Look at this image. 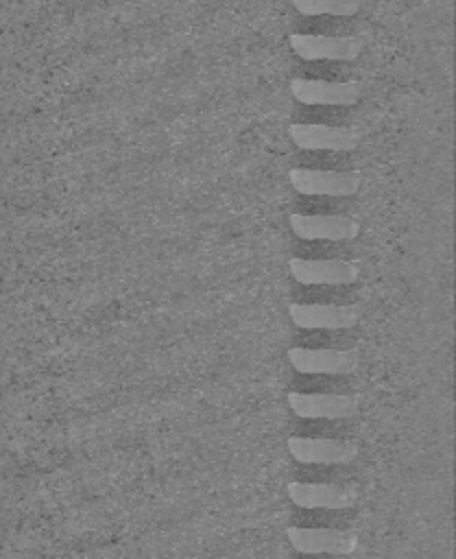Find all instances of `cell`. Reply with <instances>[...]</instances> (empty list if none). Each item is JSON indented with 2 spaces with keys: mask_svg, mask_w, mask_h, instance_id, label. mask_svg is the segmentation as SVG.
I'll list each match as a JSON object with an SVG mask.
<instances>
[{
  "mask_svg": "<svg viewBox=\"0 0 456 559\" xmlns=\"http://www.w3.org/2000/svg\"><path fill=\"white\" fill-rule=\"evenodd\" d=\"M292 188L310 197H349L360 190L362 175L358 170H323V168H290Z\"/></svg>",
  "mask_w": 456,
  "mask_h": 559,
  "instance_id": "1",
  "label": "cell"
},
{
  "mask_svg": "<svg viewBox=\"0 0 456 559\" xmlns=\"http://www.w3.org/2000/svg\"><path fill=\"white\" fill-rule=\"evenodd\" d=\"M288 41L295 55L305 61H353L362 52V39L353 35L292 33Z\"/></svg>",
  "mask_w": 456,
  "mask_h": 559,
  "instance_id": "2",
  "label": "cell"
},
{
  "mask_svg": "<svg viewBox=\"0 0 456 559\" xmlns=\"http://www.w3.org/2000/svg\"><path fill=\"white\" fill-rule=\"evenodd\" d=\"M286 535L292 548L305 555H351L358 548V535L347 528L290 526Z\"/></svg>",
  "mask_w": 456,
  "mask_h": 559,
  "instance_id": "3",
  "label": "cell"
},
{
  "mask_svg": "<svg viewBox=\"0 0 456 559\" xmlns=\"http://www.w3.org/2000/svg\"><path fill=\"white\" fill-rule=\"evenodd\" d=\"M288 452L308 465H347L358 456V445L349 439L332 437H288Z\"/></svg>",
  "mask_w": 456,
  "mask_h": 559,
  "instance_id": "4",
  "label": "cell"
},
{
  "mask_svg": "<svg viewBox=\"0 0 456 559\" xmlns=\"http://www.w3.org/2000/svg\"><path fill=\"white\" fill-rule=\"evenodd\" d=\"M292 96L303 105H332L347 107L360 100L362 83L356 79L349 81H325V79H292Z\"/></svg>",
  "mask_w": 456,
  "mask_h": 559,
  "instance_id": "5",
  "label": "cell"
},
{
  "mask_svg": "<svg viewBox=\"0 0 456 559\" xmlns=\"http://www.w3.org/2000/svg\"><path fill=\"white\" fill-rule=\"evenodd\" d=\"M288 360L299 373L347 376L358 367V352L325 347H290Z\"/></svg>",
  "mask_w": 456,
  "mask_h": 559,
  "instance_id": "6",
  "label": "cell"
},
{
  "mask_svg": "<svg viewBox=\"0 0 456 559\" xmlns=\"http://www.w3.org/2000/svg\"><path fill=\"white\" fill-rule=\"evenodd\" d=\"M290 411L301 419H349L358 411V397L343 393H288Z\"/></svg>",
  "mask_w": 456,
  "mask_h": 559,
  "instance_id": "7",
  "label": "cell"
},
{
  "mask_svg": "<svg viewBox=\"0 0 456 559\" xmlns=\"http://www.w3.org/2000/svg\"><path fill=\"white\" fill-rule=\"evenodd\" d=\"M288 498L301 509H351L358 502V489L336 483H288Z\"/></svg>",
  "mask_w": 456,
  "mask_h": 559,
  "instance_id": "8",
  "label": "cell"
},
{
  "mask_svg": "<svg viewBox=\"0 0 456 559\" xmlns=\"http://www.w3.org/2000/svg\"><path fill=\"white\" fill-rule=\"evenodd\" d=\"M288 223L303 240H351L360 234V223L343 214H290Z\"/></svg>",
  "mask_w": 456,
  "mask_h": 559,
  "instance_id": "9",
  "label": "cell"
},
{
  "mask_svg": "<svg viewBox=\"0 0 456 559\" xmlns=\"http://www.w3.org/2000/svg\"><path fill=\"white\" fill-rule=\"evenodd\" d=\"M288 314L297 328L305 330H345L360 319V310L345 304H290Z\"/></svg>",
  "mask_w": 456,
  "mask_h": 559,
  "instance_id": "10",
  "label": "cell"
},
{
  "mask_svg": "<svg viewBox=\"0 0 456 559\" xmlns=\"http://www.w3.org/2000/svg\"><path fill=\"white\" fill-rule=\"evenodd\" d=\"M290 273L301 284H353L360 277V266L349 260H310V258H290L288 260Z\"/></svg>",
  "mask_w": 456,
  "mask_h": 559,
  "instance_id": "11",
  "label": "cell"
},
{
  "mask_svg": "<svg viewBox=\"0 0 456 559\" xmlns=\"http://www.w3.org/2000/svg\"><path fill=\"white\" fill-rule=\"evenodd\" d=\"M288 135L303 151H351L360 142L356 129L332 124L297 122L288 127Z\"/></svg>",
  "mask_w": 456,
  "mask_h": 559,
  "instance_id": "12",
  "label": "cell"
},
{
  "mask_svg": "<svg viewBox=\"0 0 456 559\" xmlns=\"http://www.w3.org/2000/svg\"><path fill=\"white\" fill-rule=\"evenodd\" d=\"M301 15H334L347 17L358 13L362 0H290Z\"/></svg>",
  "mask_w": 456,
  "mask_h": 559,
  "instance_id": "13",
  "label": "cell"
}]
</instances>
